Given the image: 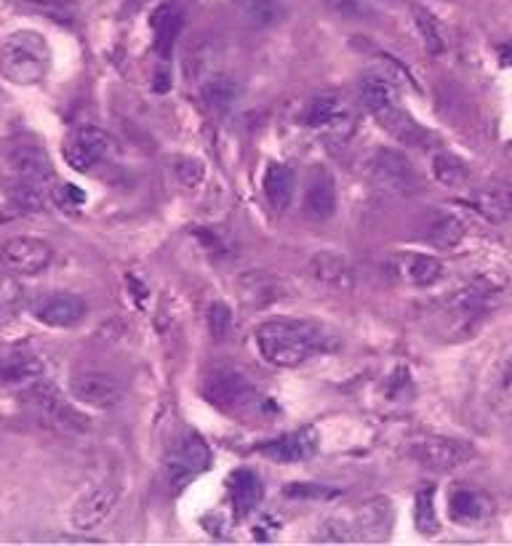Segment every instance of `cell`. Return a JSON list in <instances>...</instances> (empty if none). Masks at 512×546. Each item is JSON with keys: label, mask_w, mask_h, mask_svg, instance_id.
Segmentation results:
<instances>
[{"label": "cell", "mask_w": 512, "mask_h": 546, "mask_svg": "<svg viewBox=\"0 0 512 546\" xmlns=\"http://www.w3.org/2000/svg\"><path fill=\"white\" fill-rule=\"evenodd\" d=\"M203 99H206L211 110L222 112L227 107H232V102L238 99V86L227 75H211L203 83Z\"/></svg>", "instance_id": "cell-31"}, {"label": "cell", "mask_w": 512, "mask_h": 546, "mask_svg": "<svg viewBox=\"0 0 512 546\" xmlns=\"http://www.w3.org/2000/svg\"><path fill=\"white\" fill-rule=\"evenodd\" d=\"M150 27H152V40H155V54L160 59H168L171 51L176 46V38L184 27V11L179 6V0H166L160 3L155 11L150 14Z\"/></svg>", "instance_id": "cell-15"}, {"label": "cell", "mask_w": 512, "mask_h": 546, "mask_svg": "<svg viewBox=\"0 0 512 546\" xmlns=\"http://www.w3.org/2000/svg\"><path fill=\"white\" fill-rule=\"evenodd\" d=\"M8 203L16 208V211H38V208H43V198H40V192L35 190V184L30 182H22L16 184L14 190L8 192Z\"/></svg>", "instance_id": "cell-35"}, {"label": "cell", "mask_w": 512, "mask_h": 546, "mask_svg": "<svg viewBox=\"0 0 512 546\" xmlns=\"http://www.w3.org/2000/svg\"><path fill=\"white\" fill-rule=\"evenodd\" d=\"M432 176L443 187H462L470 179V168L462 158H456L451 152H440L432 158Z\"/></svg>", "instance_id": "cell-27"}, {"label": "cell", "mask_w": 512, "mask_h": 546, "mask_svg": "<svg viewBox=\"0 0 512 546\" xmlns=\"http://www.w3.org/2000/svg\"><path fill=\"white\" fill-rule=\"evenodd\" d=\"M19 307H22V288L14 277L0 272V328L16 315Z\"/></svg>", "instance_id": "cell-34"}, {"label": "cell", "mask_w": 512, "mask_h": 546, "mask_svg": "<svg viewBox=\"0 0 512 546\" xmlns=\"http://www.w3.org/2000/svg\"><path fill=\"white\" fill-rule=\"evenodd\" d=\"M203 397L224 413H240L259 403V392L235 368H216L203 381Z\"/></svg>", "instance_id": "cell-3"}, {"label": "cell", "mask_w": 512, "mask_h": 546, "mask_svg": "<svg viewBox=\"0 0 512 546\" xmlns=\"http://www.w3.org/2000/svg\"><path fill=\"white\" fill-rule=\"evenodd\" d=\"M382 3H390V6H398V3H403V0H382Z\"/></svg>", "instance_id": "cell-42"}, {"label": "cell", "mask_w": 512, "mask_h": 546, "mask_svg": "<svg viewBox=\"0 0 512 546\" xmlns=\"http://www.w3.org/2000/svg\"><path fill=\"white\" fill-rule=\"evenodd\" d=\"M43 376V363H40L38 357H14V360H8V363L0 365V384H32V381H38Z\"/></svg>", "instance_id": "cell-28"}, {"label": "cell", "mask_w": 512, "mask_h": 546, "mask_svg": "<svg viewBox=\"0 0 512 546\" xmlns=\"http://www.w3.org/2000/svg\"><path fill=\"white\" fill-rule=\"evenodd\" d=\"M371 118H374L395 142L406 144L411 150H427L432 144L430 131L424 126H419L400 102H392L387 104V107H382V110L371 112Z\"/></svg>", "instance_id": "cell-10"}, {"label": "cell", "mask_w": 512, "mask_h": 546, "mask_svg": "<svg viewBox=\"0 0 512 546\" xmlns=\"http://www.w3.org/2000/svg\"><path fill=\"white\" fill-rule=\"evenodd\" d=\"M152 91H155V94H166V91H171V70H166V67H158V70H155V75H152Z\"/></svg>", "instance_id": "cell-41"}, {"label": "cell", "mask_w": 512, "mask_h": 546, "mask_svg": "<svg viewBox=\"0 0 512 546\" xmlns=\"http://www.w3.org/2000/svg\"><path fill=\"white\" fill-rule=\"evenodd\" d=\"M408 456L424 469L432 472H454L472 459V445L454 440V437H419L411 443Z\"/></svg>", "instance_id": "cell-5"}, {"label": "cell", "mask_w": 512, "mask_h": 546, "mask_svg": "<svg viewBox=\"0 0 512 546\" xmlns=\"http://www.w3.org/2000/svg\"><path fill=\"white\" fill-rule=\"evenodd\" d=\"M491 509H494L491 499L475 488H454L448 493V517H451V523L464 525V528L486 523L491 517Z\"/></svg>", "instance_id": "cell-17"}, {"label": "cell", "mask_w": 512, "mask_h": 546, "mask_svg": "<svg viewBox=\"0 0 512 546\" xmlns=\"http://www.w3.org/2000/svg\"><path fill=\"white\" fill-rule=\"evenodd\" d=\"M232 325V312L230 307L224 304V301H214L211 307H208V331L214 339H224L227 331H230Z\"/></svg>", "instance_id": "cell-36"}, {"label": "cell", "mask_w": 512, "mask_h": 546, "mask_svg": "<svg viewBox=\"0 0 512 546\" xmlns=\"http://www.w3.org/2000/svg\"><path fill=\"white\" fill-rule=\"evenodd\" d=\"M24 400L27 405H32V411L43 413L54 427L64 429V432H75V435H83L91 427L88 416H83L80 411H75L54 384H46V381H32L27 384V392H24Z\"/></svg>", "instance_id": "cell-4"}, {"label": "cell", "mask_w": 512, "mask_h": 546, "mask_svg": "<svg viewBox=\"0 0 512 546\" xmlns=\"http://www.w3.org/2000/svg\"><path fill=\"white\" fill-rule=\"evenodd\" d=\"M256 347L270 365L296 368L320 352L339 349V341L318 323L275 317V320H267L256 328Z\"/></svg>", "instance_id": "cell-1"}, {"label": "cell", "mask_w": 512, "mask_h": 546, "mask_svg": "<svg viewBox=\"0 0 512 546\" xmlns=\"http://www.w3.org/2000/svg\"><path fill=\"white\" fill-rule=\"evenodd\" d=\"M115 155H118V142L104 128L96 126L80 128L70 136V142L64 144V158L75 171H91Z\"/></svg>", "instance_id": "cell-6"}, {"label": "cell", "mask_w": 512, "mask_h": 546, "mask_svg": "<svg viewBox=\"0 0 512 546\" xmlns=\"http://www.w3.org/2000/svg\"><path fill=\"white\" fill-rule=\"evenodd\" d=\"M326 6L339 16H347V19H363L368 16V6L363 0H326Z\"/></svg>", "instance_id": "cell-38"}, {"label": "cell", "mask_w": 512, "mask_h": 546, "mask_svg": "<svg viewBox=\"0 0 512 546\" xmlns=\"http://www.w3.org/2000/svg\"><path fill=\"white\" fill-rule=\"evenodd\" d=\"M8 163H11V171H14L22 182L43 184L51 182V176H54V166H51L46 150L38 147V144H22V147H16V150L11 152Z\"/></svg>", "instance_id": "cell-20"}, {"label": "cell", "mask_w": 512, "mask_h": 546, "mask_svg": "<svg viewBox=\"0 0 512 546\" xmlns=\"http://www.w3.org/2000/svg\"><path fill=\"white\" fill-rule=\"evenodd\" d=\"M304 120L310 128H336L342 126L344 120H350V112L344 107L336 96H315L310 104H307V112H304Z\"/></svg>", "instance_id": "cell-25"}, {"label": "cell", "mask_w": 512, "mask_h": 546, "mask_svg": "<svg viewBox=\"0 0 512 546\" xmlns=\"http://www.w3.org/2000/svg\"><path fill=\"white\" fill-rule=\"evenodd\" d=\"M411 11H414L416 30H419V35H422L424 48H427V51L435 56L443 54V51H446V32H443V27H440L438 19H435V16H432L430 11L422 6H414Z\"/></svg>", "instance_id": "cell-30"}, {"label": "cell", "mask_w": 512, "mask_h": 546, "mask_svg": "<svg viewBox=\"0 0 512 546\" xmlns=\"http://www.w3.org/2000/svg\"><path fill=\"white\" fill-rule=\"evenodd\" d=\"M392 528V507L387 499L368 501L352 520V531L358 541H384Z\"/></svg>", "instance_id": "cell-21"}, {"label": "cell", "mask_w": 512, "mask_h": 546, "mask_svg": "<svg viewBox=\"0 0 512 546\" xmlns=\"http://www.w3.org/2000/svg\"><path fill=\"white\" fill-rule=\"evenodd\" d=\"M19 8L64 27L75 22V0H19Z\"/></svg>", "instance_id": "cell-29"}, {"label": "cell", "mask_w": 512, "mask_h": 546, "mask_svg": "<svg viewBox=\"0 0 512 546\" xmlns=\"http://www.w3.org/2000/svg\"><path fill=\"white\" fill-rule=\"evenodd\" d=\"M70 395L88 408H115L123 397V389L104 373H78L70 381Z\"/></svg>", "instance_id": "cell-13"}, {"label": "cell", "mask_w": 512, "mask_h": 546, "mask_svg": "<svg viewBox=\"0 0 512 546\" xmlns=\"http://www.w3.org/2000/svg\"><path fill=\"white\" fill-rule=\"evenodd\" d=\"M208 467V448L195 432L184 437L171 459V485L174 491H182L192 477H198L200 469Z\"/></svg>", "instance_id": "cell-16"}, {"label": "cell", "mask_w": 512, "mask_h": 546, "mask_svg": "<svg viewBox=\"0 0 512 546\" xmlns=\"http://www.w3.org/2000/svg\"><path fill=\"white\" fill-rule=\"evenodd\" d=\"M368 171H371L374 182H379L392 192H400V195H411V192L419 190V174H416V168L411 166V160L403 152L379 150L371 158Z\"/></svg>", "instance_id": "cell-9"}, {"label": "cell", "mask_w": 512, "mask_h": 546, "mask_svg": "<svg viewBox=\"0 0 512 546\" xmlns=\"http://www.w3.org/2000/svg\"><path fill=\"white\" fill-rule=\"evenodd\" d=\"M304 214L312 222H328L339 206V192H336L334 174L323 166H315L304 184Z\"/></svg>", "instance_id": "cell-11"}, {"label": "cell", "mask_w": 512, "mask_h": 546, "mask_svg": "<svg viewBox=\"0 0 512 546\" xmlns=\"http://www.w3.org/2000/svg\"><path fill=\"white\" fill-rule=\"evenodd\" d=\"M54 198L64 211H75V208H80L86 203V192L78 190L75 184H62V187L54 192Z\"/></svg>", "instance_id": "cell-39"}, {"label": "cell", "mask_w": 512, "mask_h": 546, "mask_svg": "<svg viewBox=\"0 0 512 546\" xmlns=\"http://www.w3.org/2000/svg\"><path fill=\"white\" fill-rule=\"evenodd\" d=\"M256 451L270 461H278V464H296V461H307L315 456L318 435H315V429H296V432H288L278 440L262 443Z\"/></svg>", "instance_id": "cell-14"}, {"label": "cell", "mask_w": 512, "mask_h": 546, "mask_svg": "<svg viewBox=\"0 0 512 546\" xmlns=\"http://www.w3.org/2000/svg\"><path fill=\"white\" fill-rule=\"evenodd\" d=\"M464 206H470L475 214H480L491 224H507L512 222V190L507 187H480L472 190L464 198Z\"/></svg>", "instance_id": "cell-19"}, {"label": "cell", "mask_w": 512, "mask_h": 546, "mask_svg": "<svg viewBox=\"0 0 512 546\" xmlns=\"http://www.w3.org/2000/svg\"><path fill=\"white\" fill-rule=\"evenodd\" d=\"M51 246L43 238H32V235H22V238H11L6 246L0 248V264L3 270L11 275H38L51 264Z\"/></svg>", "instance_id": "cell-7"}, {"label": "cell", "mask_w": 512, "mask_h": 546, "mask_svg": "<svg viewBox=\"0 0 512 546\" xmlns=\"http://www.w3.org/2000/svg\"><path fill=\"white\" fill-rule=\"evenodd\" d=\"M120 499V488L112 483H102L88 488L70 512V523L75 531H94L112 515V509Z\"/></svg>", "instance_id": "cell-8"}, {"label": "cell", "mask_w": 512, "mask_h": 546, "mask_svg": "<svg viewBox=\"0 0 512 546\" xmlns=\"http://www.w3.org/2000/svg\"><path fill=\"white\" fill-rule=\"evenodd\" d=\"M264 198L275 211H286L294 203L296 195V174L294 168H288L286 163H272L264 174Z\"/></svg>", "instance_id": "cell-22"}, {"label": "cell", "mask_w": 512, "mask_h": 546, "mask_svg": "<svg viewBox=\"0 0 512 546\" xmlns=\"http://www.w3.org/2000/svg\"><path fill=\"white\" fill-rule=\"evenodd\" d=\"M174 174H176V179L184 184V187H198V184L203 182V163H200V160H192V158L176 160Z\"/></svg>", "instance_id": "cell-37"}, {"label": "cell", "mask_w": 512, "mask_h": 546, "mask_svg": "<svg viewBox=\"0 0 512 546\" xmlns=\"http://www.w3.org/2000/svg\"><path fill=\"white\" fill-rule=\"evenodd\" d=\"M240 14L254 30H270L286 19V3L283 0H235Z\"/></svg>", "instance_id": "cell-24"}, {"label": "cell", "mask_w": 512, "mask_h": 546, "mask_svg": "<svg viewBox=\"0 0 512 546\" xmlns=\"http://www.w3.org/2000/svg\"><path fill=\"white\" fill-rule=\"evenodd\" d=\"M232 491V507L238 512V517H246L251 509H256L264 499L262 480L251 472V469H238L230 477Z\"/></svg>", "instance_id": "cell-23"}, {"label": "cell", "mask_w": 512, "mask_h": 546, "mask_svg": "<svg viewBox=\"0 0 512 546\" xmlns=\"http://www.w3.org/2000/svg\"><path fill=\"white\" fill-rule=\"evenodd\" d=\"M86 312V301L75 296V293L64 291L46 293L32 304V315L38 317L43 325H51V328H70V325L80 323Z\"/></svg>", "instance_id": "cell-12"}, {"label": "cell", "mask_w": 512, "mask_h": 546, "mask_svg": "<svg viewBox=\"0 0 512 546\" xmlns=\"http://www.w3.org/2000/svg\"><path fill=\"white\" fill-rule=\"evenodd\" d=\"M464 232H467V227H464V222L459 216L438 214L430 222L427 232H424V238H427V243H432L435 248H456L462 243Z\"/></svg>", "instance_id": "cell-26"}, {"label": "cell", "mask_w": 512, "mask_h": 546, "mask_svg": "<svg viewBox=\"0 0 512 546\" xmlns=\"http://www.w3.org/2000/svg\"><path fill=\"white\" fill-rule=\"evenodd\" d=\"M51 70V48L43 35L19 30L0 40V75L14 86H35Z\"/></svg>", "instance_id": "cell-2"}, {"label": "cell", "mask_w": 512, "mask_h": 546, "mask_svg": "<svg viewBox=\"0 0 512 546\" xmlns=\"http://www.w3.org/2000/svg\"><path fill=\"white\" fill-rule=\"evenodd\" d=\"M403 272L414 285H432L435 280H440L443 275V264L435 259V256L427 254H411L403 262Z\"/></svg>", "instance_id": "cell-32"}, {"label": "cell", "mask_w": 512, "mask_h": 546, "mask_svg": "<svg viewBox=\"0 0 512 546\" xmlns=\"http://www.w3.org/2000/svg\"><path fill=\"white\" fill-rule=\"evenodd\" d=\"M414 523L416 531L424 533V536H435L440 531L438 517H435V488L419 491L414 507Z\"/></svg>", "instance_id": "cell-33"}, {"label": "cell", "mask_w": 512, "mask_h": 546, "mask_svg": "<svg viewBox=\"0 0 512 546\" xmlns=\"http://www.w3.org/2000/svg\"><path fill=\"white\" fill-rule=\"evenodd\" d=\"M310 272L320 285H326L331 291L347 293L355 288V270H352V264L342 254H334V251L312 254Z\"/></svg>", "instance_id": "cell-18"}, {"label": "cell", "mask_w": 512, "mask_h": 546, "mask_svg": "<svg viewBox=\"0 0 512 546\" xmlns=\"http://www.w3.org/2000/svg\"><path fill=\"white\" fill-rule=\"evenodd\" d=\"M499 403H502V408L507 413H512V368H507L502 376V381H499Z\"/></svg>", "instance_id": "cell-40"}]
</instances>
